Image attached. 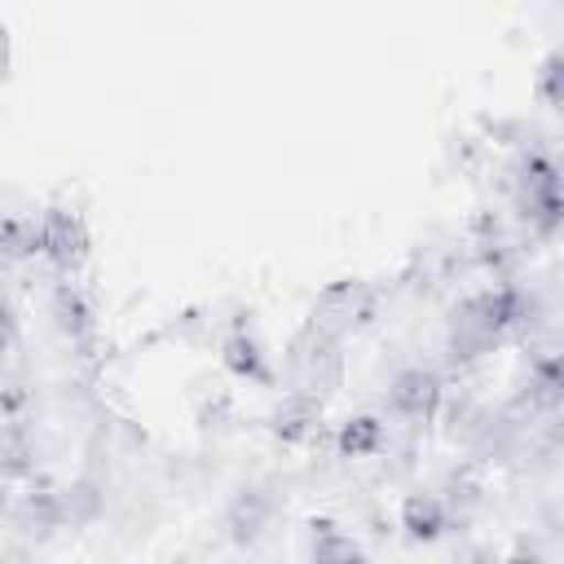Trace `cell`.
Returning a JSON list of instances; mask_svg holds the SVG:
<instances>
[{
	"instance_id": "obj_14",
	"label": "cell",
	"mask_w": 564,
	"mask_h": 564,
	"mask_svg": "<svg viewBox=\"0 0 564 564\" xmlns=\"http://www.w3.org/2000/svg\"><path fill=\"white\" fill-rule=\"evenodd\" d=\"M533 88H538V97H542L551 110H564V48H555L551 57H542Z\"/></svg>"
},
{
	"instance_id": "obj_11",
	"label": "cell",
	"mask_w": 564,
	"mask_h": 564,
	"mask_svg": "<svg viewBox=\"0 0 564 564\" xmlns=\"http://www.w3.org/2000/svg\"><path fill=\"white\" fill-rule=\"evenodd\" d=\"M308 564H366V551L335 520H313L308 524Z\"/></svg>"
},
{
	"instance_id": "obj_9",
	"label": "cell",
	"mask_w": 564,
	"mask_h": 564,
	"mask_svg": "<svg viewBox=\"0 0 564 564\" xmlns=\"http://www.w3.org/2000/svg\"><path fill=\"white\" fill-rule=\"evenodd\" d=\"M397 520H401V529H405L410 542H441V538L454 529V516H449L445 498L432 494V489H414V494H405Z\"/></svg>"
},
{
	"instance_id": "obj_3",
	"label": "cell",
	"mask_w": 564,
	"mask_h": 564,
	"mask_svg": "<svg viewBox=\"0 0 564 564\" xmlns=\"http://www.w3.org/2000/svg\"><path fill=\"white\" fill-rule=\"evenodd\" d=\"M516 410L520 414H560L564 410V344L533 348Z\"/></svg>"
},
{
	"instance_id": "obj_13",
	"label": "cell",
	"mask_w": 564,
	"mask_h": 564,
	"mask_svg": "<svg viewBox=\"0 0 564 564\" xmlns=\"http://www.w3.org/2000/svg\"><path fill=\"white\" fill-rule=\"evenodd\" d=\"M335 445H339L344 458H370V454H379L388 445V432H383V423L375 414H357V419H348L339 427Z\"/></svg>"
},
{
	"instance_id": "obj_10",
	"label": "cell",
	"mask_w": 564,
	"mask_h": 564,
	"mask_svg": "<svg viewBox=\"0 0 564 564\" xmlns=\"http://www.w3.org/2000/svg\"><path fill=\"white\" fill-rule=\"evenodd\" d=\"M48 317H53V326L62 330V339H70V344H79V348H84V344L93 339V330H97L93 300H88L84 286H75L70 278L53 286V295H48Z\"/></svg>"
},
{
	"instance_id": "obj_1",
	"label": "cell",
	"mask_w": 564,
	"mask_h": 564,
	"mask_svg": "<svg viewBox=\"0 0 564 564\" xmlns=\"http://www.w3.org/2000/svg\"><path fill=\"white\" fill-rule=\"evenodd\" d=\"M533 317V300L516 282H494L476 295H467L454 317H449V357L454 361H476L494 352L507 335L524 330Z\"/></svg>"
},
{
	"instance_id": "obj_8",
	"label": "cell",
	"mask_w": 564,
	"mask_h": 564,
	"mask_svg": "<svg viewBox=\"0 0 564 564\" xmlns=\"http://www.w3.org/2000/svg\"><path fill=\"white\" fill-rule=\"evenodd\" d=\"M220 361L234 379H247V383H260V388L273 383V361H269L264 344L256 339V330L247 322H234V330L220 339Z\"/></svg>"
},
{
	"instance_id": "obj_7",
	"label": "cell",
	"mask_w": 564,
	"mask_h": 564,
	"mask_svg": "<svg viewBox=\"0 0 564 564\" xmlns=\"http://www.w3.org/2000/svg\"><path fill=\"white\" fill-rule=\"evenodd\" d=\"M269 520H273V498H269L264 489L247 485V489H238V494L229 498V507H225V516H220V529H225V538H229L234 546H256V542L264 538Z\"/></svg>"
},
{
	"instance_id": "obj_2",
	"label": "cell",
	"mask_w": 564,
	"mask_h": 564,
	"mask_svg": "<svg viewBox=\"0 0 564 564\" xmlns=\"http://www.w3.org/2000/svg\"><path fill=\"white\" fill-rule=\"evenodd\" d=\"M511 198L533 238H551L564 229V163L546 150H524L511 172Z\"/></svg>"
},
{
	"instance_id": "obj_5",
	"label": "cell",
	"mask_w": 564,
	"mask_h": 564,
	"mask_svg": "<svg viewBox=\"0 0 564 564\" xmlns=\"http://www.w3.org/2000/svg\"><path fill=\"white\" fill-rule=\"evenodd\" d=\"M35 225H40V256H44L62 278H70V273L88 260V229H84L79 212H70V207H48Z\"/></svg>"
},
{
	"instance_id": "obj_16",
	"label": "cell",
	"mask_w": 564,
	"mask_h": 564,
	"mask_svg": "<svg viewBox=\"0 0 564 564\" xmlns=\"http://www.w3.org/2000/svg\"><path fill=\"white\" fill-rule=\"evenodd\" d=\"M502 564H542V560H538V555H529V551H516V555H507Z\"/></svg>"
},
{
	"instance_id": "obj_4",
	"label": "cell",
	"mask_w": 564,
	"mask_h": 564,
	"mask_svg": "<svg viewBox=\"0 0 564 564\" xmlns=\"http://www.w3.org/2000/svg\"><path fill=\"white\" fill-rule=\"evenodd\" d=\"M441 397H445V383L436 370L427 366H405L397 370V379L388 383V410L405 423V427H423L436 419L441 410Z\"/></svg>"
},
{
	"instance_id": "obj_12",
	"label": "cell",
	"mask_w": 564,
	"mask_h": 564,
	"mask_svg": "<svg viewBox=\"0 0 564 564\" xmlns=\"http://www.w3.org/2000/svg\"><path fill=\"white\" fill-rule=\"evenodd\" d=\"M317 419H322V401L304 397V392H286L282 405L273 410V436L282 441H304L317 432Z\"/></svg>"
},
{
	"instance_id": "obj_6",
	"label": "cell",
	"mask_w": 564,
	"mask_h": 564,
	"mask_svg": "<svg viewBox=\"0 0 564 564\" xmlns=\"http://www.w3.org/2000/svg\"><path fill=\"white\" fill-rule=\"evenodd\" d=\"M370 317V286L366 282H335L317 295L308 326L326 339H344L352 326H361Z\"/></svg>"
},
{
	"instance_id": "obj_15",
	"label": "cell",
	"mask_w": 564,
	"mask_h": 564,
	"mask_svg": "<svg viewBox=\"0 0 564 564\" xmlns=\"http://www.w3.org/2000/svg\"><path fill=\"white\" fill-rule=\"evenodd\" d=\"M551 445H560V449H564V410H560V414H551Z\"/></svg>"
}]
</instances>
